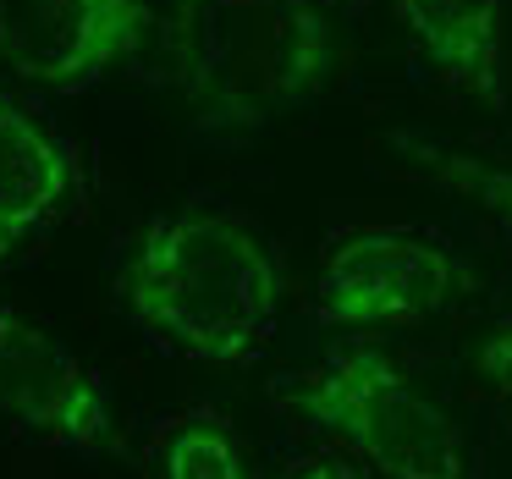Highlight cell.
<instances>
[{"label": "cell", "instance_id": "6da1fadb", "mask_svg": "<svg viewBox=\"0 0 512 479\" xmlns=\"http://www.w3.org/2000/svg\"><path fill=\"white\" fill-rule=\"evenodd\" d=\"M116 309L182 364L243 369L281 320V259L226 199H182L149 215L116 265Z\"/></svg>", "mask_w": 512, "mask_h": 479}, {"label": "cell", "instance_id": "7a4b0ae2", "mask_svg": "<svg viewBox=\"0 0 512 479\" xmlns=\"http://www.w3.org/2000/svg\"><path fill=\"white\" fill-rule=\"evenodd\" d=\"M342 34L320 0H188L177 83L193 144H248L336 83Z\"/></svg>", "mask_w": 512, "mask_h": 479}, {"label": "cell", "instance_id": "3957f363", "mask_svg": "<svg viewBox=\"0 0 512 479\" xmlns=\"http://www.w3.org/2000/svg\"><path fill=\"white\" fill-rule=\"evenodd\" d=\"M270 402L380 479H479L468 430L375 336H336L314 364L270 380Z\"/></svg>", "mask_w": 512, "mask_h": 479}, {"label": "cell", "instance_id": "277c9868", "mask_svg": "<svg viewBox=\"0 0 512 479\" xmlns=\"http://www.w3.org/2000/svg\"><path fill=\"white\" fill-rule=\"evenodd\" d=\"M468 287V259L430 226H336L320 243L309 320L331 336L419 331L457 298H468Z\"/></svg>", "mask_w": 512, "mask_h": 479}, {"label": "cell", "instance_id": "5b68a950", "mask_svg": "<svg viewBox=\"0 0 512 479\" xmlns=\"http://www.w3.org/2000/svg\"><path fill=\"white\" fill-rule=\"evenodd\" d=\"M0 419L34 446L83 463L111 457L122 441L105 369L12 303H0Z\"/></svg>", "mask_w": 512, "mask_h": 479}, {"label": "cell", "instance_id": "8992f818", "mask_svg": "<svg viewBox=\"0 0 512 479\" xmlns=\"http://www.w3.org/2000/svg\"><path fill=\"white\" fill-rule=\"evenodd\" d=\"M149 0H0V67L50 94H89L144 50Z\"/></svg>", "mask_w": 512, "mask_h": 479}, {"label": "cell", "instance_id": "52a82bcc", "mask_svg": "<svg viewBox=\"0 0 512 479\" xmlns=\"http://www.w3.org/2000/svg\"><path fill=\"white\" fill-rule=\"evenodd\" d=\"M89 210V166L78 144L28 100L0 89V270L28 259Z\"/></svg>", "mask_w": 512, "mask_h": 479}, {"label": "cell", "instance_id": "ba28073f", "mask_svg": "<svg viewBox=\"0 0 512 479\" xmlns=\"http://www.w3.org/2000/svg\"><path fill=\"white\" fill-rule=\"evenodd\" d=\"M391 12L408 39L413 72H424L435 89L474 100L496 116L512 105L507 0H397Z\"/></svg>", "mask_w": 512, "mask_h": 479}, {"label": "cell", "instance_id": "9c48e42d", "mask_svg": "<svg viewBox=\"0 0 512 479\" xmlns=\"http://www.w3.org/2000/svg\"><path fill=\"white\" fill-rule=\"evenodd\" d=\"M391 155L413 171V182L452 193L457 204L485 215V226L507 243L512 254V149H463V144H441V138H413L397 133Z\"/></svg>", "mask_w": 512, "mask_h": 479}, {"label": "cell", "instance_id": "30bf717a", "mask_svg": "<svg viewBox=\"0 0 512 479\" xmlns=\"http://www.w3.org/2000/svg\"><path fill=\"white\" fill-rule=\"evenodd\" d=\"M144 468L149 479H259L237 424L210 402L160 419L144 446Z\"/></svg>", "mask_w": 512, "mask_h": 479}, {"label": "cell", "instance_id": "8fae6325", "mask_svg": "<svg viewBox=\"0 0 512 479\" xmlns=\"http://www.w3.org/2000/svg\"><path fill=\"white\" fill-rule=\"evenodd\" d=\"M474 375L485 380V391L512 413V309L485 331V342H479V353H474Z\"/></svg>", "mask_w": 512, "mask_h": 479}, {"label": "cell", "instance_id": "7c38bea8", "mask_svg": "<svg viewBox=\"0 0 512 479\" xmlns=\"http://www.w3.org/2000/svg\"><path fill=\"white\" fill-rule=\"evenodd\" d=\"M281 479H380V474L369 463H358L353 452H342V446H309L281 468Z\"/></svg>", "mask_w": 512, "mask_h": 479}, {"label": "cell", "instance_id": "4fadbf2b", "mask_svg": "<svg viewBox=\"0 0 512 479\" xmlns=\"http://www.w3.org/2000/svg\"><path fill=\"white\" fill-rule=\"evenodd\" d=\"M347 6H364V0H347Z\"/></svg>", "mask_w": 512, "mask_h": 479}]
</instances>
